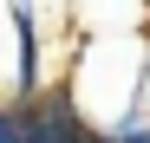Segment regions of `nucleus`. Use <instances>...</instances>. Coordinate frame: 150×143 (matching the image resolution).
<instances>
[{
  "mask_svg": "<svg viewBox=\"0 0 150 143\" xmlns=\"http://www.w3.org/2000/svg\"><path fill=\"white\" fill-rule=\"evenodd\" d=\"M65 98L91 137L150 124V13L117 33H79V52L65 65Z\"/></svg>",
  "mask_w": 150,
  "mask_h": 143,
  "instance_id": "obj_1",
  "label": "nucleus"
},
{
  "mask_svg": "<svg viewBox=\"0 0 150 143\" xmlns=\"http://www.w3.org/2000/svg\"><path fill=\"white\" fill-rule=\"evenodd\" d=\"M20 85V33H13V7H0V104H13Z\"/></svg>",
  "mask_w": 150,
  "mask_h": 143,
  "instance_id": "obj_2",
  "label": "nucleus"
},
{
  "mask_svg": "<svg viewBox=\"0 0 150 143\" xmlns=\"http://www.w3.org/2000/svg\"><path fill=\"white\" fill-rule=\"evenodd\" d=\"M0 143H26V130H20V111L0 104Z\"/></svg>",
  "mask_w": 150,
  "mask_h": 143,
  "instance_id": "obj_3",
  "label": "nucleus"
}]
</instances>
